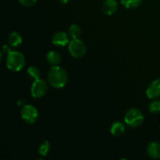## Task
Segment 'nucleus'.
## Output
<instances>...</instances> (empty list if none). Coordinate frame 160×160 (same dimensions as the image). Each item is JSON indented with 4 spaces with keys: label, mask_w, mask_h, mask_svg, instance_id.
I'll return each mask as SVG.
<instances>
[{
    "label": "nucleus",
    "mask_w": 160,
    "mask_h": 160,
    "mask_svg": "<svg viewBox=\"0 0 160 160\" xmlns=\"http://www.w3.org/2000/svg\"><path fill=\"white\" fill-rule=\"evenodd\" d=\"M20 116L24 122L33 124L38 118V111L32 105H24L20 111Z\"/></svg>",
    "instance_id": "39448f33"
},
{
    "label": "nucleus",
    "mask_w": 160,
    "mask_h": 160,
    "mask_svg": "<svg viewBox=\"0 0 160 160\" xmlns=\"http://www.w3.org/2000/svg\"><path fill=\"white\" fill-rule=\"evenodd\" d=\"M8 42H9L10 47H12V48H18L22 44L23 39H22L20 33L17 32V31H13V32H11L9 34V37H8Z\"/></svg>",
    "instance_id": "9b49d317"
},
{
    "label": "nucleus",
    "mask_w": 160,
    "mask_h": 160,
    "mask_svg": "<svg viewBox=\"0 0 160 160\" xmlns=\"http://www.w3.org/2000/svg\"><path fill=\"white\" fill-rule=\"evenodd\" d=\"M102 9L106 15L111 16L117 12L118 9V3L116 0H105Z\"/></svg>",
    "instance_id": "1a4fd4ad"
},
{
    "label": "nucleus",
    "mask_w": 160,
    "mask_h": 160,
    "mask_svg": "<svg viewBox=\"0 0 160 160\" xmlns=\"http://www.w3.org/2000/svg\"><path fill=\"white\" fill-rule=\"evenodd\" d=\"M68 49L70 54L75 59H81L84 57L87 52L86 45L79 38H73V40L69 43Z\"/></svg>",
    "instance_id": "20e7f679"
},
{
    "label": "nucleus",
    "mask_w": 160,
    "mask_h": 160,
    "mask_svg": "<svg viewBox=\"0 0 160 160\" xmlns=\"http://www.w3.org/2000/svg\"><path fill=\"white\" fill-rule=\"evenodd\" d=\"M25 57L21 52L17 51H11L7 55L6 65L9 70L12 72H19L25 66Z\"/></svg>",
    "instance_id": "f03ea898"
},
{
    "label": "nucleus",
    "mask_w": 160,
    "mask_h": 160,
    "mask_svg": "<svg viewBox=\"0 0 160 160\" xmlns=\"http://www.w3.org/2000/svg\"><path fill=\"white\" fill-rule=\"evenodd\" d=\"M70 42V38L68 34L64 31H58L53 34L52 38V42L55 46L63 47L66 46Z\"/></svg>",
    "instance_id": "6e6552de"
},
{
    "label": "nucleus",
    "mask_w": 160,
    "mask_h": 160,
    "mask_svg": "<svg viewBox=\"0 0 160 160\" xmlns=\"http://www.w3.org/2000/svg\"><path fill=\"white\" fill-rule=\"evenodd\" d=\"M11 52V49L10 48H9V46H8L7 45H4L2 46V52L3 53V54H6L8 55L9 52Z\"/></svg>",
    "instance_id": "aec40b11"
},
{
    "label": "nucleus",
    "mask_w": 160,
    "mask_h": 160,
    "mask_svg": "<svg viewBox=\"0 0 160 160\" xmlns=\"http://www.w3.org/2000/svg\"><path fill=\"white\" fill-rule=\"evenodd\" d=\"M147 153L152 159H158L160 158V144L158 142H152L147 148Z\"/></svg>",
    "instance_id": "9d476101"
},
{
    "label": "nucleus",
    "mask_w": 160,
    "mask_h": 160,
    "mask_svg": "<svg viewBox=\"0 0 160 160\" xmlns=\"http://www.w3.org/2000/svg\"><path fill=\"white\" fill-rule=\"evenodd\" d=\"M69 34L72 38H79L81 34V28L78 24H72L69 28Z\"/></svg>",
    "instance_id": "dca6fc26"
},
{
    "label": "nucleus",
    "mask_w": 160,
    "mask_h": 160,
    "mask_svg": "<svg viewBox=\"0 0 160 160\" xmlns=\"http://www.w3.org/2000/svg\"><path fill=\"white\" fill-rule=\"evenodd\" d=\"M27 73H28V77H29L31 79L34 80H34H37L40 78V76H41L40 70H39L38 67H34V66H33V67H30L28 69Z\"/></svg>",
    "instance_id": "f3484780"
},
{
    "label": "nucleus",
    "mask_w": 160,
    "mask_h": 160,
    "mask_svg": "<svg viewBox=\"0 0 160 160\" xmlns=\"http://www.w3.org/2000/svg\"><path fill=\"white\" fill-rule=\"evenodd\" d=\"M146 95L150 99L160 97V79H156L150 83L146 89Z\"/></svg>",
    "instance_id": "0eeeda50"
},
{
    "label": "nucleus",
    "mask_w": 160,
    "mask_h": 160,
    "mask_svg": "<svg viewBox=\"0 0 160 160\" xmlns=\"http://www.w3.org/2000/svg\"><path fill=\"white\" fill-rule=\"evenodd\" d=\"M48 81L55 88H62L68 81V74L65 69L59 66H53L48 72Z\"/></svg>",
    "instance_id": "f257e3e1"
},
{
    "label": "nucleus",
    "mask_w": 160,
    "mask_h": 160,
    "mask_svg": "<svg viewBox=\"0 0 160 160\" xmlns=\"http://www.w3.org/2000/svg\"><path fill=\"white\" fill-rule=\"evenodd\" d=\"M150 112L153 114L160 113V100H155L150 103L148 106Z\"/></svg>",
    "instance_id": "a211bd4d"
},
{
    "label": "nucleus",
    "mask_w": 160,
    "mask_h": 160,
    "mask_svg": "<svg viewBox=\"0 0 160 160\" xmlns=\"http://www.w3.org/2000/svg\"><path fill=\"white\" fill-rule=\"evenodd\" d=\"M121 4L127 9H135L142 2V0H121Z\"/></svg>",
    "instance_id": "2eb2a0df"
},
{
    "label": "nucleus",
    "mask_w": 160,
    "mask_h": 160,
    "mask_svg": "<svg viewBox=\"0 0 160 160\" xmlns=\"http://www.w3.org/2000/svg\"><path fill=\"white\" fill-rule=\"evenodd\" d=\"M124 122L130 128H138L144 122L143 113L142 112V111L139 110L138 109H135V108L129 109L125 114Z\"/></svg>",
    "instance_id": "7ed1b4c3"
},
{
    "label": "nucleus",
    "mask_w": 160,
    "mask_h": 160,
    "mask_svg": "<svg viewBox=\"0 0 160 160\" xmlns=\"http://www.w3.org/2000/svg\"><path fill=\"white\" fill-rule=\"evenodd\" d=\"M50 149H51V145L50 143L47 140L43 141L42 143L40 144L38 148V153L42 156H47V155L49 152Z\"/></svg>",
    "instance_id": "4468645a"
},
{
    "label": "nucleus",
    "mask_w": 160,
    "mask_h": 160,
    "mask_svg": "<svg viewBox=\"0 0 160 160\" xmlns=\"http://www.w3.org/2000/svg\"><path fill=\"white\" fill-rule=\"evenodd\" d=\"M19 2L23 6H26V7H31L35 5V3L37 2V0H18Z\"/></svg>",
    "instance_id": "6ab92c4d"
},
{
    "label": "nucleus",
    "mask_w": 160,
    "mask_h": 160,
    "mask_svg": "<svg viewBox=\"0 0 160 160\" xmlns=\"http://www.w3.org/2000/svg\"><path fill=\"white\" fill-rule=\"evenodd\" d=\"M59 2L61 3V4L65 5L67 4V3H68L69 2H70V0H59Z\"/></svg>",
    "instance_id": "412c9836"
},
{
    "label": "nucleus",
    "mask_w": 160,
    "mask_h": 160,
    "mask_svg": "<svg viewBox=\"0 0 160 160\" xmlns=\"http://www.w3.org/2000/svg\"><path fill=\"white\" fill-rule=\"evenodd\" d=\"M48 92V84L43 79L34 80L31 88V94L33 98H41Z\"/></svg>",
    "instance_id": "423d86ee"
},
{
    "label": "nucleus",
    "mask_w": 160,
    "mask_h": 160,
    "mask_svg": "<svg viewBox=\"0 0 160 160\" xmlns=\"http://www.w3.org/2000/svg\"><path fill=\"white\" fill-rule=\"evenodd\" d=\"M46 59L49 64L52 66H58L61 62V56L58 52L50 51L47 53Z\"/></svg>",
    "instance_id": "f8f14e48"
},
{
    "label": "nucleus",
    "mask_w": 160,
    "mask_h": 160,
    "mask_svg": "<svg viewBox=\"0 0 160 160\" xmlns=\"http://www.w3.org/2000/svg\"><path fill=\"white\" fill-rule=\"evenodd\" d=\"M126 131L125 125L121 122H115L111 126L110 133L114 136H120Z\"/></svg>",
    "instance_id": "ddd939ff"
}]
</instances>
